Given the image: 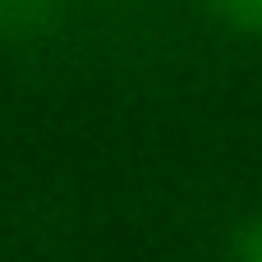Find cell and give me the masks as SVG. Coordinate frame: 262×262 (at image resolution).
Returning a JSON list of instances; mask_svg holds the SVG:
<instances>
[{"instance_id": "obj_1", "label": "cell", "mask_w": 262, "mask_h": 262, "mask_svg": "<svg viewBox=\"0 0 262 262\" xmlns=\"http://www.w3.org/2000/svg\"><path fill=\"white\" fill-rule=\"evenodd\" d=\"M60 14V0H0V37H41Z\"/></svg>"}, {"instance_id": "obj_2", "label": "cell", "mask_w": 262, "mask_h": 262, "mask_svg": "<svg viewBox=\"0 0 262 262\" xmlns=\"http://www.w3.org/2000/svg\"><path fill=\"white\" fill-rule=\"evenodd\" d=\"M235 262H262V221H253L249 230H239V239H235Z\"/></svg>"}, {"instance_id": "obj_3", "label": "cell", "mask_w": 262, "mask_h": 262, "mask_svg": "<svg viewBox=\"0 0 262 262\" xmlns=\"http://www.w3.org/2000/svg\"><path fill=\"white\" fill-rule=\"evenodd\" d=\"M226 14H235L239 23H262V0H221Z\"/></svg>"}]
</instances>
